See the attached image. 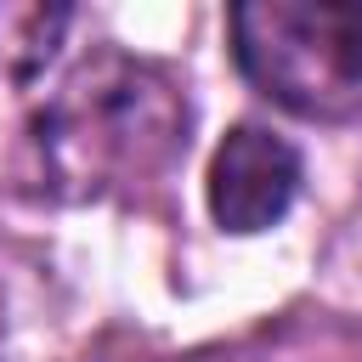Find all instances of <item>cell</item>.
<instances>
[{
    "instance_id": "6da1fadb",
    "label": "cell",
    "mask_w": 362,
    "mask_h": 362,
    "mask_svg": "<svg viewBox=\"0 0 362 362\" xmlns=\"http://www.w3.org/2000/svg\"><path fill=\"white\" fill-rule=\"evenodd\" d=\"M187 96L158 62L130 51H90L34 107L28 147L40 181L57 198L102 204L164 181L187 153Z\"/></svg>"
},
{
    "instance_id": "7a4b0ae2",
    "label": "cell",
    "mask_w": 362,
    "mask_h": 362,
    "mask_svg": "<svg viewBox=\"0 0 362 362\" xmlns=\"http://www.w3.org/2000/svg\"><path fill=\"white\" fill-rule=\"evenodd\" d=\"M232 51L277 107L345 124L362 113V6L255 0L232 11Z\"/></svg>"
},
{
    "instance_id": "3957f363",
    "label": "cell",
    "mask_w": 362,
    "mask_h": 362,
    "mask_svg": "<svg viewBox=\"0 0 362 362\" xmlns=\"http://www.w3.org/2000/svg\"><path fill=\"white\" fill-rule=\"evenodd\" d=\"M300 175H305V164L288 136H277L266 124L226 130V141L209 158V181H204L215 226L238 232V238L277 226L288 215V204L300 198Z\"/></svg>"
}]
</instances>
